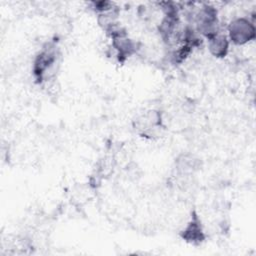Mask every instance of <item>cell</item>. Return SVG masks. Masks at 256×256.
Segmentation results:
<instances>
[{
	"label": "cell",
	"mask_w": 256,
	"mask_h": 256,
	"mask_svg": "<svg viewBox=\"0 0 256 256\" xmlns=\"http://www.w3.org/2000/svg\"><path fill=\"white\" fill-rule=\"evenodd\" d=\"M227 37L230 43L242 46L256 37V27L254 21L247 17H238L233 19L227 27Z\"/></svg>",
	"instance_id": "cell-3"
},
{
	"label": "cell",
	"mask_w": 256,
	"mask_h": 256,
	"mask_svg": "<svg viewBox=\"0 0 256 256\" xmlns=\"http://www.w3.org/2000/svg\"><path fill=\"white\" fill-rule=\"evenodd\" d=\"M197 159H195L193 156L189 155H182L175 161L176 170L178 173L182 175H186L188 173H192L193 171L198 169L197 166Z\"/></svg>",
	"instance_id": "cell-8"
},
{
	"label": "cell",
	"mask_w": 256,
	"mask_h": 256,
	"mask_svg": "<svg viewBox=\"0 0 256 256\" xmlns=\"http://www.w3.org/2000/svg\"><path fill=\"white\" fill-rule=\"evenodd\" d=\"M208 41V49L212 56L216 58H224L227 56L230 47V41L226 34L217 33L213 37L207 40Z\"/></svg>",
	"instance_id": "cell-7"
},
{
	"label": "cell",
	"mask_w": 256,
	"mask_h": 256,
	"mask_svg": "<svg viewBox=\"0 0 256 256\" xmlns=\"http://www.w3.org/2000/svg\"><path fill=\"white\" fill-rule=\"evenodd\" d=\"M110 39L115 57L120 63L125 62L130 56L136 54L138 50V44L128 37V32L124 27L116 34L111 36Z\"/></svg>",
	"instance_id": "cell-4"
},
{
	"label": "cell",
	"mask_w": 256,
	"mask_h": 256,
	"mask_svg": "<svg viewBox=\"0 0 256 256\" xmlns=\"http://www.w3.org/2000/svg\"><path fill=\"white\" fill-rule=\"evenodd\" d=\"M58 55L59 51L55 43L48 42L42 46L36 54L32 66L33 76L37 83L41 84L51 75V71L57 63Z\"/></svg>",
	"instance_id": "cell-1"
},
{
	"label": "cell",
	"mask_w": 256,
	"mask_h": 256,
	"mask_svg": "<svg viewBox=\"0 0 256 256\" xmlns=\"http://www.w3.org/2000/svg\"><path fill=\"white\" fill-rule=\"evenodd\" d=\"M180 237L192 245H200L206 239L202 221L195 210L191 212L190 218L179 233Z\"/></svg>",
	"instance_id": "cell-6"
},
{
	"label": "cell",
	"mask_w": 256,
	"mask_h": 256,
	"mask_svg": "<svg viewBox=\"0 0 256 256\" xmlns=\"http://www.w3.org/2000/svg\"><path fill=\"white\" fill-rule=\"evenodd\" d=\"M195 31L207 40L220 32L217 9L209 4L202 5L194 14Z\"/></svg>",
	"instance_id": "cell-2"
},
{
	"label": "cell",
	"mask_w": 256,
	"mask_h": 256,
	"mask_svg": "<svg viewBox=\"0 0 256 256\" xmlns=\"http://www.w3.org/2000/svg\"><path fill=\"white\" fill-rule=\"evenodd\" d=\"M135 127L142 137L152 139L163 128L162 115L157 110H149L136 120Z\"/></svg>",
	"instance_id": "cell-5"
}]
</instances>
